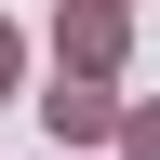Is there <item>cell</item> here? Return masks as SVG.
I'll list each match as a JSON object with an SVG mask.
<instances>
[{"mask_svg":"<svg viewBox=\"0 0 160 160\" xmlns=\"http://www.w3.org/2000/svg\"><path fill=\"white\" fill-rule=\"evenodd\" d=\"M40 107H53V133H107V93H93V80H53Z\"/></svg>","mask_w":160,"mask_h":160,"instance_id":"6da1fadb","label":"cell"},{"mask_svg":"<svg viewBox=\"0 0 160 160\" xmlns=\"http://www.w3.org/2000/svg\"><path fill=\"white\" fill-rule=\"evenodd\" d=\"M133 160H160V120H147V133H133Z\"/></svg>","mask_w":160,"mask_h":160,"instance_id":"7a4b0ae2","label":"cell"}]
</instances>
